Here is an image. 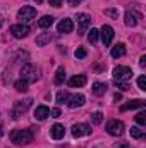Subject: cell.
Segmentation results:
<instances>
[{"label": "cell", "instance_id": "obj_10", "mask_svg": "<svg viewBox=\"0 0 146 148\" xmlns=\"http://www.w3.org/2000/svg\"><path fill=\"white\" fill-rule=\"evenodd\" d=\"M84 102H86V97L84 95H81V93H76L72 97H69L67 98V107H71V109H77V107H81V105H84Z\"/></svg>", "mask_w": 146, "mask_h": 148}, {"label": "cell", "instance_id": "obj_16", "mask_svg": "<svg viewBox=\"0 0 146 148\" xmlns=\"http://www.w3.org/2000/svg\"><path fill=\"white\" fill-rule=\"evenodd\" d=\"M86 84V76L84 74H79V76H74L69 79V86L71 88H83Z\"/></svg>", "mask_w": 146, "mask_h": 148}, {"label": "cell", "instance_id": "obj_35", "mask_svg": "<svg viewBox=\"0 0 146 148\" xmlns=\"http://www.w3.org/2000/svg\"><path fill=\"white\" fill-rule=\"evenodd\" d=\"M139 66H141V67H145L146 66V55H143V57L139 59Z\"/></svg>", "mask_w": 146, "mask_h": 148}, {"label": "cell", "instance_id": "obj_27", "mask_svg": "<svg viewBox=\"0 0 146 148\" xmlns=\"http://www.w3.org/2000/svg\"><path fill=\"white\" fill-rule=\"evenodd\" d=\"M91 121H93V124H102V121H103V114H102V112H95V114H91Z\"/></svg>", "mask_w": 146, "mask_h": 148}, {"label": "cell", "instance_id": "obj_11", "mask_svg": "<svg viewBox=\"0 0 146 148\" xmlns=\"http://www.w3.org/2000/svg\"><path fill=\"white\" fill-rule=\"evenodd\" d=\"M124 19H126V24H127V26H132V28H134V26L138 24V21L141 19V14H138V12H134V10L129 9V10L126 12Z\"/></svg>", "mask_w": 146, "mask_h": 148}, {"label": "cell", "instance_id": "obj_7", "mask_svg": "<svg viewBox=\"0 0 146 148\" xmlns=\"http://www.w3.org/2000/svg\"><path fill=\"white\" fill-rule=\"evenodd\" d=\"M113 28L108 26V24H103L102 26V29H100V36H102V41H103V45L105 47H108L110 43H112V40H113Z\"/></svg>", "mask_w": 146, "mask_h": 148}, {"label": "cell", "instance_id": "obj_22", "mask_svg": "<svg viewBox=\"0 0 146 148\" xmlns=\"http://www.w3.org/2000/svg\"><path fill=\"white\" fill-rule=\"evenodd\" d=\"M131 136H132L134 140H143V138H145V131H143L141 127H138V126H132V129H131Z\"/></svg>", "mask_w": 146, "mask_h": 148}, {"label": "cell", "instance_id": "obj_39", "mask_svg": "<svg viewBox=\"0 0 146 148\" xmlns=\"http://www.w3.org/2000/svg\"><path fill=\"white\" fill-rule=\"evenodd\" d=\"M2 134H3V127L0 126V136H2Z\"/></svg>", "mask_w": 146, "mask_h": 148}, {"label": "cell", "instance_id": "obj_2", "mask_svg": "<svg viewBox=\"0 0 146 148\" xmlns=\"http://www.w3.org/2000/svg\"><path fill=\"white\" fill-rule=\"evenodd\" d=\"M38 77L40 76H38V69L35 67V64L28 62L21 67V79H24L28 83H35V81H38Z\"/></svg>", "mask_w": 146, "mask_h": 148}, {"label": "cell", "instance_id": "obj_6", "mask_svg": "<svg viewBox=\"0 0 146 148\" xmlns=\"http://www.w3.org/2000/svg\"><path fill=\"white\" fill-rule=\"evenodd\" d=\"M88 134H91V126L89 124L79 122V124H74L72 126V136L74 138H81V136H88Z\"/></svg>", "mask_w": 146, "mask_h": 148}, {"label": "cell", "instance_id": "obj_13", "mask_svg": "<svg viewBox=\"0 0 146 148\" xmlns=\"http://www.w3.org/2000/svg\"><path fill=\"white\" fill-rule=\"evenodd\" d=\"M72 29H74L72 19H62L59 23V26H57V31L59 33H72Z\"/></svg>", "mask_w": 146, "mask_h": 148}, {"label": "cell", "instance_id": "obj_37", "mask_svg": "<svg viewBox=\"0 0 146 148\" xmlns=\"http://www.w3.org/2000/svg\"><path fill=\"white\" fill-rule=\"evenodd\" d=\"M113 100H115V102H120V100H122V95H120V93H115Z\"/></svg>", "mask_w": 146, "mask_h": 148}, {"label": "cell", "instance_id": "obj_18", "mask_svg": "<svg viewBox=\"0 0 146 148\" xmlns=\"http://www.w3.org/2000/svg\"><path fill=\"white\" fill-rule=\"evenodd\" d=\"M48 115H50V109H48V107H45V105L36 107V110H35V117H36L38 121H45Z\"/></svg>", "mask_w": 146, "mask_h": 148}, {"label": "cell", "instance_id": "obj_1", "mask_svg": "<svg viewBox=\"0 0 146 148\" xmlns=\"http://www.w3.org/2000/svg\"><path fill=\"white\" fill-rule=\"evenodd\" d=\"M38 127H29V129H14L10 133V140L16 145H29L33 141V133L36 131Z\"/></svg>", "mask_w": 146, "mask_h": 148}, {"label": "cell", "instance_id": "obj_4", "mask_svg": "<svg viewBox=\"0 0 146 148\" xmlns=\"http://www.w3.org/2000/svg\"><path fill=\"white\" fill-rule=\"evenodd\" d=\"M132 77V71L126 66H117L113 69V79L115 81H127Z\"/></svg>", "mask_w": 146, "mask_h": 148}, {"label": "cell", "instance_id": "obj_40", "mask_svg": "<svg viewBox=\"0 0 146 148\" xmlns=\"http://www.w3.org/2000/svg\"><path fill=\"white\" fill-rule=\"evenodd\" d=\"M2 24H3V17L0 16V26H2Z\"/></svg>", "mask_w": 146, "mask_h": 148}, {"label": "cell", "instance_id": "obj_30", "mask_svg": "<svg viewBox=\"0 0 146 148\" xmlns=\"http://www.w3.org/2000/svg\"><path fill=\"white\" fill-rule=\"evenodd\" d=\"M136 121H138V124H139V126H146V117H145V112H139V114L136 115Z\"/></svg>", "mask_w": 146, "mask_h": 148}, {"label": "cell", "instance_id": "obj_14", "mask_svg": "<svg viewBox=\"0 0 146 148\" xmlns=\"http://www.w3.org/2000/svg\"><path fill=\"white\" fill-rule=\"evenodd\" d=\"M145 105H146V102L145 100H141V98H138V100H131V102H127L126 105H122V109L120 110L122 112H126V110H134V109H145Z\"/></svg>", "mask_w": 146, "mask_h": 148}, {"label": "cell", "instance_id": "obj_5", "mask_svg": "<svg viewBox=\"0 0 146 148\" xmlns=\"http://www.w3.org/2000/svg\"><path fill=\"white\" fill-rule=\"evenodd\" d=\"M107 133L112 134V136H120L122 133H124V124L120 122V121H117V119H113V121H108L107 122Z\"/></svg>", "mask_w": 146, "mask_h": 148}, {"label": "cell", "instance_id": "obj_15", "mask_svg": "<svg viewBox=\"0 0 146 148\" xmlns=\"http://www.w3.org/2000/svg\"><path fill=\"white\" fill-rule=\"evenodd\" d=\"M50 134H52V138H53V140H62V138H64V134H65V129H64V126H62V124H53V126H52V129H50Z\"/></svg>", "mask_w": 146, "mask_h": 148}, {"label": "cell", "instance_id": "obj_33", "mask_svg": "<svg viewBox=\"0 0 146 148\" xmlns=\"http://www.w3.org/2000/svg\"><path fill=\"white\" fill-rule=\"evenodd\" d=\"M50 115H52V117H55V119H57V117H60V115H62V114H60V110H59V109H52V110H50Z\"/></svg>", "mask_w": 146, "mask_h": 148}, {"label": "cell", "instance_id": "obj_31", "mask_svg": "<svg viewBox=\"0 0 146 148\" xmlns=\"http://www.w3.org/2000/svg\"><path fill=\"white\" fill-rule=\"evenodd\" d=\"M105 16H110L113 19H119V12L115 9H105Z\"/></svg>", "mask_w": 146, "mask_h": 148}, {"label": "cell", "instance_id": "obj_19", "mask_svg": "<svg viewBox=\"0 0 146 148\" xmlns=\"http://www.w3.org/2000/svg\"><path fill=\"white\" fill-rule=\"evenodd\" d=\"M93 93H95L96 97H103V95L107 93V84H103V83H95V84H93Z\"/></svg>", "mask_w": 146, "mask_h": 148}, {"label": "cell", "instance_id": "obj_3", "mask_svg": "<svg viewBox=\"0 0 146 148\" xmlns=\"http://www.w3.org/2000/svg\"><path fill=\"white\" fill-rule=\"evenodd\" d=\"M31 103H33V100H31V98H26V100H17V102L14 103L12 117H14V119H19L23 114H26V112H28V109L31 107Z\"/></svg>", "mask_w": 146, "mask_h": 148}, {"label": "cell", "instance_id": "obj_8", "mask_svg": "<svg viewBox=\"0 0 146 148\" xmlns=\"http://www.w3.org/2000/svg\"><path fill=\"white\" fill-rule=\"evenodd\" d=\"M10 33H12L14 38H26L28 33H29V26H26V24H12Z\"/></svg>", "mask_w": 146, "mask_h": 148}, {"label": "cell", "instance_id": "obj_41", "mask_svg": "<svg viewBox=\"0 0 146 148\" xmlns=\"http://www.w3.org/2000/svg\"><path fill=\"white\" fill-rule=\"evenodd\" d=\"M35 2H36V3H41V2H43V0H35Z\"/></svg>", "mask_w": 146, "mask_h": 148}, {"label": "cell", "instance_id": "obj_32", "mask_svg": "<svg viewBox=\"0 0 146 148\" xmlns=\"http://www.w3.org/2000/svg\"><path fill=\"white\" fill-rule=\"evenodd\" d=\"M138 86H139V90H143V91L146 90V77L145 76H139V77H138Z\"/></svg>", "mask_w": 146, "mask_h": 148}, {"label": "cell", "instance_id": "obj_9", "mask_svg": "<svg viewBox=\"0 0 146 148\" xmlns=\"http://www.w3.org/2000/svg\"><path fill=\"white\" fill-rule=\"evenodd\" d=\"M35 16H36V9L35 7H28V5L19 9V12H17V19H21V21H29Z\"/></svg>", "mask_w": 146, "mask_h": 148}, {"label": "cell", "instance_id": "obj_38", "mask_svg": "<svg viewBox=\"0 0 146 148\" xmlns=\"http://www.w3.org/2000/svg\"><path fill=\"white\" fill-rule=\"evenodd\" d=\"M117 148H131L129 145H120V147H117Z\"/></svg>", "mask_w": 146, "mask_h": 148}, {"label": "cell", "instance_id": "obj_17", "mask_svg": "<svg viewBox=\"0 0 146 148\" xmlns=\"http://www.w3.org/2000/svg\"><path fill=\"white\" fill-rule=\"evenodd\" d=\"M112 57L113 59H119V57H124L126 55V45L124 43H117L115 47H112Z\"/></svg>", "mask_w": 146, "mask_h": 148}, {"label": "cell", "instance_id": "obj_21", "mask_svg": "<svg viewBox=\"0 0 146 148\" xmlns=\"http://www.w3.org/2000/svg\"><path fill=\"white\" fill-rule=\"evenodd\" d=\"M53 24V17L52 16H43L40 21H38V26L40 28H50Z\"/></svg>", "mask_w": 146, "mask_h": 148}, {"label": "cell", "instance_id": "obj_36", "mask_svg": "<svg viewBox=\"0 0 146 148\" xmlns=\"http://www.w3.org/2000/svg\"><path fill=\"white\" fill-rule=\"evenodd\" d=\"M67 2H69V5H79L83 0H67Z\"/></svg>", "mask_w": 146, "mask_h": 148}, {"label": "cell", "instance_id": "obj_23", "mask_svg": "<svg viewBox=\"0 0 146 148\" xmlns=\"http://www.w3.org/2000/svg\"><path fill=\"white\" fill-rule=\"evenodd\" d=\"M64 79H65V69L60 66V67L57 69V73H55V84H62Z\"/></svg>", "mask_w": 146, "mask_h": 148}, {"label": "cell", "instance_id": "obj_25", "mask_svg": "<svg viewBox=\"0 0 146 148\" xmlns=\"http://www.w3.org/2000/svg\"><path fill=\"white\" fill-rule=\"evenodd\" d=\"M98 36H100V31L95 29V28H91V31L88 33V40H89V43H96V41H98Z\"/></svg>", "mask_w": 146, "mask_h": 148}, {"label": "cell", "instance_id": "obj_12", "mask_svg": "<svg viewBox=\"0 0 146 148\" xmlns=\"http://www.w3.org/2000/svg\"><path fill=\"white\" fill-rule=\"evenodd\" d=\"M77 24H79V35H83L86 28L91 24V17L88 14H77Z\"/></svg>", "mask_w": 146, "mask_h": 148}, {"label": "cell", "instance_id": "obj_29", "mask_svg": "<svg viewBox=\"0 0 146 148\" xmlns=\"http://www.w3.org/2000/svg\"><path fill=\"white\" fill-rule=\"evenodd\" d=\"M115 86H117V88H119L120 91H127V90L131 88V86H129V84H127L126 81H115Z\"/></svg>", "mask_w": 146, "mask_h": 148}, {"label": "cell", "instance_id": "obj_24", "mask_svg": "<svg viewBox=\"0 0 146 148\" xmlns=\"http://www.w3.org/2000/svg\"><path fill=\"white\" fill-rule=\"evenodd\" d=\"M14 86H16V90H17V91H23V93H26V91L29 90V88H28V86H29V83H28V81H24V79L16 81V84H14Z\"/></svg>", "mask_w": 146, "mask_h": 148}, {"label": "cell", "instance_id": "obj_28", "mask_svg": "<svg viewBox=\"0 0 146 148\" xmlns=\"http://www.w3.org/2000/svg\"><path fill=\"white\" fill-rule=\"evenodd\" d=\"M74 55H76V59H84L86 55H88V52H86V48H76V52H74Z\"/></svg>", "mask_w": 146, "mask_h": 148}, {"label": "cell", "instance_id": "obj_26", "mask_svg": "<svg viewBox=\"0 0 146 148\" xmlns=\"http://www.w3.org/2000/svg\"><path fill=\"white\" fill-rule=\"evenodd\" d=\"M67 98H69V93H67V91H59V93H57V103H59V105L65 103Z\"/></svg>", "mask_w": 146, "mask_h": 148}, {"label": "cell", "instance_id": "obj_34", "mask_svg": "<svg viewBox=\"0 0 146 148\" xmlns=\"http://www.w3.org/2000/svg\"><path fill=\"white\" fill-rule=\"evenodd\" d=\"M48 3L53 5V7H60L62 5V0H48Z\"/></svg>", "mask_w": 146, "mask_h": 148}, {"label": "cell", "instance_id": "obj_20", "mask_svg": "<svg viewBox=\"0 0 146 148\" xmlns=\"http://www.w3.org/2000/svg\"><path fill=\"white\" fill-rule=\"evenodd\" d=\"M52 35L50 33H43V35H40V36H36V45L38 47H43V45H46V43H50L52 41Z\"/></svg>", "mask_w": 146, "mask_h": 148}]
</instances>
